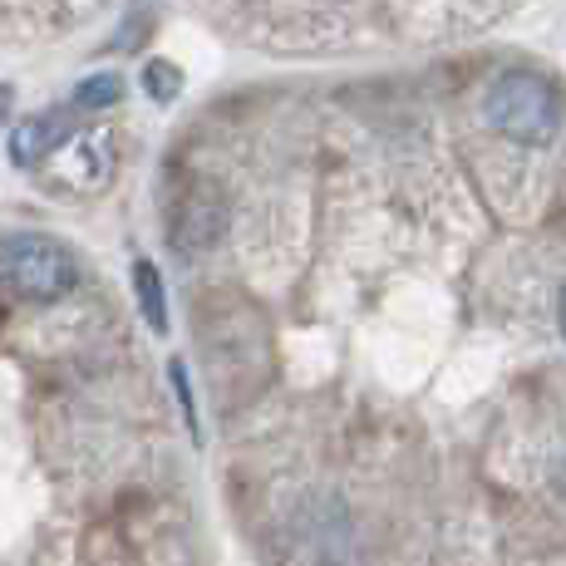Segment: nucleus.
I'll use <instances>...</instances> for the list:
<instances>
[{"mask_svg": "<svg viewBox=\"0 0 566 566\" xmlns=\"http://www.w3.org/2000/svg\"><path fill=\"white\" fill-rule=\"evenodd\" d=\"M74 252L64 242H54L45 232H6L0 237V286L15 301H64L74 291Z\"/></svg>", "mask_w": 566, "mask_h": 566, "instance_id": "f257e3e1", "label": "nucleus"}, {"mask_svg": "<svg viewBox=\"0 0 566 566\" xmlns=\"http://www.w3.org/2000/svg\"><path fill=\"white\" fill-rule=\"evenodd\" d=\"M134 286H138V301H144L148 325L163 335V331H168V311H163V281H158V271L148 266V261H138V266H134Z\"/></svg>", "mask_w": 566, "mask_h": 566, "instance_id": "20e7f679", "label": "nucleus"}, {"mask_svg": "<svg viewBox=\"0 0 566 566\" xmlns=\"http://www.w3.org/2000/svg\"><path fill=\"white\" fill-rule=\"evenodd\" d=\"M483 114L488 124L497 128L503 138H513L522 148H537L557 134L562 124V104H557V90H552L542 74L532 70H507L493 80L483 99Z\"/></svg>", "mask_w": 566, "mask_h": 566, "instance_id": "f03ea898", "label": "nucleus"}, {"mask_svg": "<svg viewBox=\"0 0 566 566\" xmlns=\"http://www.w3.org/2000/svg\"><path fill=\"white\" fill-rule=\"evenodd\" d=\"M64 134H70V114L30 118V124H20V128H15V138H10V154H15V163L25 168V163L45 158L50 148H70V144H64Z\"/></svg>", "mask_w": 566, "mask_h": 566, "instance_id": "7ed1b4c3", "label": "nucleus"}, {"mask_svg": "<svg viewBox=\"0 0 566 566\" xmlns=\"http://www.w3.org/2000/svg\"><path fill=\"white\" fill-rule=\"evenodd\" d=\"M557 321H562V335H566V286H562V301H557Z\"/></svg>", "mask_w": 566, "mask_h": 566, "instance_id": "0eeeda50", "label": "nucleus"}, {"mask_svg": "<svg viewBox=\"0 0 566 566\" xmlns=\"http://www.w3.org/2000/svg\"><path fill=\"white\" fill-rule=\"evenodd\" d=\"M118 94H124L118 74H99V80L80 84V94H74V108H108V104H118Z\"/></svg>", "mask_w": 566, "mask_h": 566, "instance_id": "423d86ee", "label": "nucleus"}, {"mask_svg": "<svg viewBox=\"0 0 566 566\" xmlns=\"http://www.w3.org/2000/svg\"><path fill=\"white\" fill-rule=\"evenodd\" d=\"M178 84H182V74L172 70L168 60H154L144 70V90H148V99H154V104H172V99H178Z\"/></svg>", "mask_w": 566, "mask_h": 566, "instance_id": "39448f33", "label": "nucleus"}]
</instances>
